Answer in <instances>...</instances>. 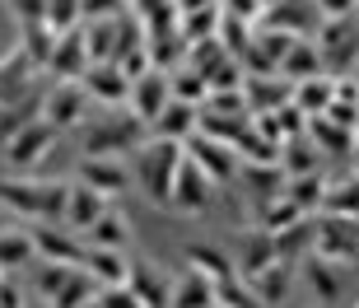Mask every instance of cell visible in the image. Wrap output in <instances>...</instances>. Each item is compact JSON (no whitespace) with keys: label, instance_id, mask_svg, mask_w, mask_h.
I'll return each mask as SVG.
<instances>
[{"label":"cell","instance_id":"cell-1","mask_svg":"<svg viewBox=\"0 0 359 308\" xmlns=\"http://www.w3.org/2000/svg\"><path fill=\"white\" fill-rule=\"evenodd\" d=\"M0 196L24 215H66L70 187H42V182H19V178H10V182H0Z\"/></svg>","mask_w":359,"mask_h":308},{"label":"cell","instance_id":"cell-2","mask_svg":"<svg viewBox=\"0 0 359 308\" xmlns=\"http://www.w3.org/2000/svg\"><path fill=\"white\" fill-rule=\"evenodd\" d=\"M145 140V121L135 117H117V121H103V126H93L89 131V159H112L121 149H131Z\"/></svg>","mask_w":359,"mask_h":308},{"label":"cell","instance_id":"cell-3","mask_svg":"<svg viewBox=\"0 0 359 308\" xmlns=\"http://www.w3.org/2000/svg\"><path fill=\"white\" fill-rule=\"evenodd\" d=\"M182 163V149L177 140H159V145L145 149V182H149V196L154 201H173V173Z\"/></svg>","mask_w":359,"mask_h":308},{"label":"cell","instance_id":"cell-4","mask_svg":"<svg viewBox=\"0 0 359 308\" xmlns=\"http://www.w3.org/2000/svg\"><path fill=\"white\" fill-rule=\"evenodd\" d=\"M52 140H56V131L47 126V121H28V126H19V131L10 135V145H5V159H10L14 168H28V163L47 159Z\"/></svg>","mask_w":359,"mask_h":308},{"label":"cell","instance_id":"cell-5","mask_svg":"<svg viewBox=\"0 0 359 308\" xmlns=\"http://www.w3.org/2000/svg\"><path fill=\"white\" fill-rule=\"evenodd\" d=\"M84 271H89L93 285H103V290L131 285V262H126L121 248H89V253H84Z\"/></svg>","mask_w":359,"mask_h":308},{"label":"cell","instance_id":"cell-6","mask_svg":"<svg viewBox=\"0 0 359 308\" xmlns=\"http://www.w3.org/2000/svg\"><path fill=\"white\" fill-rule=\"evenodd\" d=\"M84 117V89L80 84H56L52 94H47V103H42V121L52 126V131H61V126H75V121Z\"/></svg>","mask_w":359,"mask_h":308},{"label":"cell","instance_id":"cell-7","mask_svg":"<svg viewBox=\"0 0 359 308\" xmlns=\"http://www.w3.org/2000/svg\"><path fill=\"white\" fill-rule=\"evenodd\" d=\"M205 182H210V178L201 173L196 159L187 154V159L177 163V173H173V206H182V210H201V206H205V196H210V192H205Z\"/></svg>","mask_w":359,"mask_h":308},{"label":"cell","instance_id":"cell-8","mask_svg":"<svg viewBox=\"0 0 359 308\" xmlns=\"http://www.w3.org/2000/svg\"><path fill=\"white\" fill-rule=\"evenodd\" d=\"M191 159L205 178H229L233 173V145L215 140V135H191Z\"/></svg>","mask_w":359,"mask_h":308},{"label":"cell","instance_id":"cell-9","mask_svg":"<svg viewBox=\"0 0 359 308\" xmlns=\"http://www.w3.org/2000/svg\"><path fill=\"white\" fill-rule=\"evenodd\" d=\"M33 253H38L42 262H56V267H80V262H84L80 243L66 239V234H61V229H52V225L33 234Z\"/></svg>","mask_w":359,"mask_h":308},{"label":"cell","instance_id":"cell-10","mask_svg":"<svg viewBox=\"0 0 359 308\" xmlns=\"http://www.w3.org/2000/svg\"><path fill=\"white\" fill-rule=\"evenodd\" d=\"M80 182H84V187H93L98 196H107V192L117 196V192H126L131 178H126V168H121L117 159H84L80 163Z\"/></svg>","mask_w":359,"mask_h":308},{"label":"cell","instance_id":"cell-11","mask_svg":"<svg viewBox=\"0 0 359 308\" xmlns=\"http://www.w3.org/2000/svg\"><path fill=\"white\" fill-rule=\"evenodd\" d=\"M47 66H52L61 80H75V75L89 66V52H84V33H80V28H70L66 38H56L52 61H47Z\"/></svg>","mask_w":359,"mask_h":308},{"label":"cell","instance_id":"cell-12","mask_svg":"<svg viewBox=\"0 0 359 308\" xmlns=\"http://www.w3.org/2000/svg\"><path fill=\"white\" fill-rule=\"evenodd\" d=\"M117 19H93V24L84 28V52H89L93 66H107V61L117 66Z\"/></svg>","mask_w":359,"mask_h":308},{"label":"cell","instance_id":"cell-13","mask_svg":"<svg viewBox=\"0 0 359 308\" xmlns=\"http://www.w3.org/2000/svg\"><path fill=\"white\" fill-rule=\"evenodd\" d=\"M163 98H168V84H163V75H145V80L131 84V103H135V117L140 121H154L163 112Z\"/></svg>","mask_w":359,"mask_h":308},{"label":"cell","instance_id":"cell-14","mask_svg":"<svg viewBox=\"0 0 359 308\" xmlns=\"http://www.w3.org/2000/svg\"><path fill=\"white\" fill-rule=\"evenodd\" d=\"M313 243H318V253H322V257L355 262V229H350L346 220H336V225H322L318 234H313Z\"/></svg>","mask_w":359,"mask_h":308},{"label":"cell","instance_id":"cell-15","mask_svg":"<svg viewBox=\"0 0 359 308\" xmlns=\"http://www.w3.org/2000/svg\"><path fill=\"white\" fill-rule=\"evenodd\" d=\"M89 94L103 98V103H121V98H131V80L112 61L107 66H89Z\"/></svg>","mask_w":359,"mask_h":308},{"label":"cell","instance_id":"cell-16","mask_svg":"<svg viewBox=\"0 0 359 308\" xmlns=\"http://www.w3.org/2000/svg\"><path fill=\"white\" fill-rule=\"evenodd\" d=\"M103 215V196L93 187H70V196H66V225L70 229H89L93 220Z\"/></svg>","mask_w":359,"mask_h":308},{"label":"cell","instance_id":"cell-17","mask_svg":"<svg viewBox=\"0 0 359 308\" xmlns=\"http://www.w3.org/2000/svg\"><path fill=\"white\" fill-rule=\"evenodd\" d=\"M93 290H98V285H93L89 271H70L66 281H61V290H56L47 304H52V308H89Z\"/></svg>","mask_w":359,"mask_h":308},{"label":"cell","instance_id":"cell-18","mask_svg":"<svg viewBox=\"0 0 359 308\" xmlns=\"http://www.w3.org/2000/svg\"><path fill=\"white\" fill-rule=\"evenodd\" d=\"M168 304H173V308H215V285H210V276L191 271V276L177 285L173 295H168Z\"/></svg>","mask_w":359,"mask_h":308},{"label":"cell","instance_id":"cell-19","mask_svg":"<svg viewBox=\"0 0 359 308\" xmlns=\"http://www.w3.org/2000/svg\"><path fill=\"white\" fill-rule=\"evenodd\" d=\"M154 126H159V140H182V135H191V126H196V107L191 103H168L154 117Z\"/></svg>","mask_w":359,"mask_h":308},{"label":"cell","instance_id":"cell-20","mask_svg":"<svg viewBox=\"0 0 359 308\" xmlns=\"http://www.w3.org/2000/svg\"><path fill=\"white\" fill-rule=\"evenodd\" d=\"M215 28H219V5H205V10H187V14H177V33H182V42L215 38Z\"/></svg>","mask_w":359,"mask_h":308},{"label":"cell","instance_id":"cell-21","mask_svg":"<svg viewBox=\"0 0 359 308\" xmlns=\"http://www.w3.org/2000/svg\"><path fill=\"white\" fill-rule=\"evenodd\" d=\"M248 285H252V295L262 299V304H280V295H285V285H290V267H285V262H271L266 271H257V276H248Z\"/></svg>","mask_w":359,"mask_h":308},{"label":"cell","instance_id":"cell-22","mask_svg":"<svg viewBox=\"0 0 359 308\" xmlns=\"http://www.w3.org/2000/svg\"><path fill=\"white\" fill-rule=\"evenodd\" d=\"M215 61H224V42H219V33H215V38H201V42H187L182 70H196L201 80H205V70H210Z\"/></svg>","mask_w":359,"mask_h":308},{"label":"cell","instance_id":"cell-23","mask_svg":"<svg viewBox=\"0 0 359 308\" xmlns=\"http://www.w3.org/2000/svg\"><path fill=\"white\" fill-rule=\"evenodd\" d=\"M42 24H47V33H52V38H66L70 28H80V0H47Z\"/></svg>","mask_w":359,"mask_h":308},{"label":"cell","instance_id":"cell-24","mask_svg":"<svg viewBox=\"0 0 359 308\" xmlns=\"http://www.w3.org/2000/svg\"><path fill=\"white\" fill-rule=\"evenodd\" d=\"M84 234H89L93 248H121V243H126V220H121V215H107V210H103L89 229H84Z\"/></svg>","mask_w":359,"mask_h":308},{"label":"cell","instance_id":"cell-25","mask_svg":"<svg viewBox=\"0 0 359 308\" xmlns=\"http://www.w3.org/2000/svg\"><path fill=\"white\" fill-rule=\"evenodd\" d=\"M28 257H33V239L5 225V229H0V271H5V267H24Z\"/></svg>","mask_w":359,"mask_h":308},{"label":"cell","instance_id":"cell-26","mask_svg":"<svg viewBox=\"0 0 359 308\" xmlns=\"http://www.w3.org/2000/svg\"><path fill=\"white\" fill-rule=\"evenodd\" d=\"M271 262H280V257H276V239H271V234H252L248 248H243V271L257 276V271H266Z\"/></svg>","mask_w":359,"mask_h":308},{"label":"cell","instance_id":"cell-27","mask_svg":"<svg viewBox=\"0 0 359 308\" xmlns=\"http://www.w3.org/2000/svg\"><path fill=\"white\" fill-rule=\"evenodd\" d=\"M52 47H56V38L47 33V24H24V47H19V52H24L28 61L47 66V61H52Z\"/></svg>","mask_w":359,"mask_h":308},{"label":"cell","instance_id":"cell-28","mask_svg":"<svg viewBox=\"0 0 359 308\" xmlns=\"http://www.w3.org/2000/svg\"><path fill=\"white\" fill-rule=\"evenodd\" d=\"M280 70H285L290 80H313V70H318V52L304 47V42H294L290 52H285V61H280Z\"/></svg>","mask_w":359,"mask_h":308},{"label":"cell","instance_id":"cell-29","mask_svg":"<svg viewBox=\"0 0 359 308\" xmlns=\"http://www.w3.org/2000/svg\"><path fill=\"white\" fill-rule=\"evenodd\" d=\"M294 103L304 107L308 117H318L322 107L332 103V80H304V84H299V94H294Z\"/></svg>","mask_w":359,"mask_h":308},{"label":"cell","instance_id":"cell-30","mask_svg":"<svg viewBox=\"0 0 359 308\" xmlns=\"http://www.w3.org/2000/svg\"><path fill=\"white\" fill-rule=\"evenodd\" d=\"M191 267L201 271V276H210L215 285L219 281H233V271H229V262L219 253H215V248H191Z\"/></svg>","mask_w":359,"mask_h":308},{"label":"cell","instance_id":"cell-31","mask_svg":"<svg viewBox=\"0 0 359 308\" xmlns=\"http://www.w3.org/2000/svg\"><path fill=\"white\" fill-rule=\"evenodd\" d=\"M322 206L336 210V215H359V182L355 178H350V182H336V187L322 196Z\"/></svg>","mask_w":359,"mask_h":308},{"label":"cell","instance_id":"cell-32","mask_svg":"<svg viewBox=\"0 0 359 308\" xmlns=\"http://www.w3.org/2000/svg\"><path fill=\"white\" fill-rule=\"evenodd\" d=\"M233 149H243V159H248V163H276V145H266V140L252 131V121H248V131L233 140Z\"/></svg>","mask_w":359,"mask_h":308},{"label":"cell","instance_id":"cell-33","mask_svg":"<svg viewBox=\"0 0 359 308\" xmlns=\"http://www.w3.org/2000/svg\"><path fill=\"white\" fill-rule=\"evenodd\" d=\"M219 42H224L233 56L248 52V24H243L238 14H224V10H219Z\"/></svg>","mask_w":359,"mask_h":308},{"label":"cell","instance_id":"cell-34","mask_svg":"<svg viewBox=\"0 0 359 308\" xmlns=\"http://www.w3.org/2000/svg\"><path fill=\"white\" fill-rule=\"evenodd\" d=\"M285 98H290V84H262V80H248V103H257V107H280L285 103Z\"/></svg>","mask_w":359,"mask_h":308},{"label":"cell","instance_id":"cell-35","mask_svg":"<svg viewBox=\"0 0 359 308\" xmlns=\"http://www.w3.org/2000/svg\"><path fill=\"white\" fill-rule=\"evenodd\" d=\"M205 89H243V70H238V61H215L210 70H205Z\"/></svg>","mask_w":359,"mask_h":308},{"label":"cell","instance_id":"cell-36","mask_svg":"<svg viewBox=\"0 0 359 308\" xmlns=\"http://www.w3.org/2000/svg\"><path fill=\"white\" fill-rule=\"evenodd\" d=\"M173 94H177V103H191V107H196L201 98L210 94V89H205V80H201L196 70H177V80H173Z\"/></svg>","mask_w":359,"mask_h":308},{"label":"cell","instance_id":"cell-37","mask_svg":"<svg viewBox=\"0 0 359 308\" xmlns=\"http://www.w3.org/2000/svg\"><path fill=\"white\" fill-rule=\"evenodd\" d=\"M294 42H299L294 33H285V28H276V33H266V38L257 42V56H266L271 66H280V61H285V52H290Z\"/></svg>","mask_w":359,"mask_h":308},{"label":"cell","instance_id":"cell-38","mask_svg":"<svg viewBox=\"0 0 359 308\" xmlns=\"http://www.w3.org/2000/svg\"><path fill=\"white\" fill-rule=\"evenodd\" d=\"M299 215H304V210H299V206H294L290 196H280V201H276V206L266 210V220H262V229H266V234H276V229H290V225H299Z\"/></svg>","mask_w":359,"mask_h":308},{"label":"cell","instance_id":"cell-39","mask_svg":"<svg viewBox=\"0 0 359 308\" xmlns=\"http://www.w3.org/2000/svg\"><path fill=\"white\" fill-rule=\"evenodd\" d=\"M117 70H121L131 84L145 80V75H149V47H131L126 56H117Z\"/></svg>","mask_w":359,"mask_h":308},{"label":"cell","instance_id":"cell-40","mask_svg":"<svg viewBox=\"0 0 359 308\" xmlns=\"http://www.w3.org/2000/svg\"><path fill=\"white\" fill-rule=\"evenodd\" d=\"M313 135H318L327 149H350V131L336 126V121H327V117H313Z\"/></svg>","mask_w":359,"mask_h":308},{"label":"cell","instance_id":"cell-41","mask_svg":"<svg viewBox=\"0 0 359 308\" xmlns=\"http://www.w3.org/2000/svg\"><path fill=\"white\" fill-rule=\"evenodd\" d=\"M285 196H290L299 210H308V206H318V201H322V182H318V178H304V182L294 178V187L285 192Z\"/></svg>","mask_w":359,"mask_h":308},{"label":"cell","instance_id":"cell-42","mask_svg":"<svg viewBox=\"0 0 359 308\" xmlns=\"http://www.w3.org/2000/svg\"><path fill=\"white\" fill-rule=\"evenodd\" d=\"M252 131L266 140V145H285V131H280L276 112H252Z\"/></svg>","mask_w":359,"mask_h":308},{"label":"cell","instance_id":"cell-43","mask_svg":"<svg viewBox=\"0 0 359 308\" xmlns=\"http://www.w3.org/2000/svg\"><path fill=\"white\" fill-rule=\"evenodd\" d=\"M210 112H243V103H248V98H243V89H210Z\"/></svg>","mask_w":359,"mask_h":308},{"label":"cell","instance_id":"cell-44","mask_svg":"<svg viewBox=\"0 0 359 308\" xmlns=\"http://www.w3.org/2000/svg\"><path fill=\"white\" fill-rule=\"evenodd\" d=\"M304 117H308V112H304L299 103H280V107H276V121H280V131H285V135L304 131Z\"/></svg>","mask_w":359,"mask_h":308},{"label":"cell","instance_id":"cell-45","mask_svg":"<svg viewBox=\"0 0 359 308\" xmlns=\"http://www.w3.org/2000/svg\"><path fill=\"white\" fill-rule=\"evenodd\" d=\"M219 10H224V14H238L243 24H248V19H257V14H266V0H224Z\"/></svg>","mask_w":359,"mask_h":308},{"label":"cell","instance_id":"cell-46","mask_svg":"<svg viewBox=\"0 0 359 308\" xmlns=\"http://www.w3.org/2000/svg\"><path fill=\"white\" fill-rule=\"evenodd\" d=\"M80 10H89V19H117L121 0H80Z\"/></svg>","mask_w":359,"mask_h":308},{"label":"cell","instance_id":"cell-47","mask_svg":"<svg viewBox=\"0 0 359 308\" xmlns=\"http://www.w3.org/2000/svg\"><path fill=\"white\" fill-rule=\"evenodd\" d=\"M98 308H145V304H140V299H135L131 290L121 285V290H107V295H103V304H98Z\"/></svg>","mask_w":359,"mask_h":308},{"label":"cell","instance_id":"cell-48","mask_svg":"<svg viewBox=\"0 0 359 308\" xmlns=\"http://www.w3.org/2000/svg\"><path fill=\"white\" fill-rule=\"evenodd\" d=\"M14 10L24 24H42V14H47V0H14Z\"/></svg>","mask_w":359,"mask_h":308},{"label":"cell","instance_id":"cell-49","mask_svg":"<svg viewBox=\"0 0 359 308\" xmlns=\"http://www.w3.org/2000/svg\"><path fill=\"white\" fill-rule=\"evenodd\" d=\"M285 168H290L294 178L308 173V168H313V154H308V149H299V145H290V159H285Z\"/></svg>","mask_w":359,"mask_h":308},{"label":"cell","instance_id":"cell-50","mask_svg":"<svg viewBox=\"0 0 359 308\" xmlns=\"http://www.w3.org/2000/svg\"><path fill=\"white\" fill-rule=\"evenodd\" d=\"M0 308H24L19 290H14V285H5V281H0Z\"/></svg>","mask_w":359,"mask_h":308},{"label":"cell","instance_id":"cell-51","mask_svg":"<svg viewBox=\"0 0 359 308\" xmlns=\"http://www.w3.org/2000/svg\"><path fill=\"white\" fill-rule=\"evenodd\" d=\"M318 5H322V10H327V14H346L350 5H355V0H318Z\"/></svg>","mask_w":359,"mask_h":308},{"label":"cell","instance_id":"cell-52","mask_svg":"<svg viewBox=\"0 0 359 308\" xmlns=\"http://www.w3.org/2000/svg\"><path fill=\"white\" fill-rule=\"evenodd\" d=\"M205 5H215V0H177V14H187V10H205Z\"/></svg>","mask_w":359,"mask_h":308},{"label":"cell","instance_id":"cell-53","mask_svg":"<svg viewBox=\"0 0 359 308\" xmlns=\"http://www.w3.org/2000/svg\"><path fill=\"white\" fill-rule=\"evenodd\" d=\"M24 308H28V304H24ZM33 308H38V304H33ZM42 308H47V304H42Z\"/></svg>","mask_w":359,"mask_h":308},{"label":"cell","instance_id":"cell-54","mask_svg":"<svg viewBox=\"0 0 359 308\" xmlns=\"http://www.w3.org/2000/svg\"><path fill=\"white\" fill-rule=\"evenodd\" d=\"M121 5H126V0H121Z\"/></svg>","mask_w":359,"mask_h":308},{"label":"cell","instance_id":"cell-55","mask_svg":"<svg viewBox=\"0 0 359 308\" xmlns=\"http://www.w3.org/2000/svg\"><path fill=\"white\" fill-rule=\"evenodd\" d=\"M0 229H5V225H0Z\"/></svg>","mask_w":359,"mask_h":308}]
</instances>
